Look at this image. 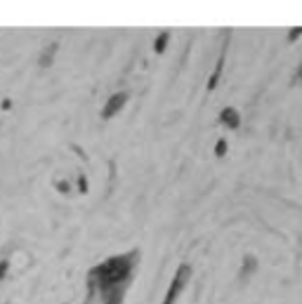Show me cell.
<instances>
[{"label":"cell","mask_w":302,"mask_h":304,"mask_svg":"<svg viewBox=\"0 0 302 304\" xmlns=\"http://www.w3.org/2000/svg\"><path fill=\"white\" fill-rule=\"evenodd\" d=\"M189 278H191V267L189 264H179L177 271H175V276H173V280H170V288H168L166 297H163V302L160 304H175L177 302V297L182 295V290L189 286Z\"/></svg>","instance_id":"2"},{"label":"cell","mask_w":302,"mask_h":304,"mask_svg":"<svg viewBox=\"0 0 302 304\" xmlns=\"http://www.w3.org/2000/svg\"><path fill=\"white\" fill-rule=\"evenodd\" d=\"M57 48H59V45L52 43L50 45V50H45L43 55H40V66H50V61H52V55L57 52Z\"/></svg>","instance_id":"9"},{"label":"cell","mask_w":302,"mask_h":304,"mask_svg":"<svg viewBox=\"0 0 302 304\" xmlns=\"http://www.w3.org/2000/svg\"><path fill=\"white\" fill-rule=\"evenodd\" d=\"M224 153H227V139H217V144H215V156H217V158H222Z\"/></svg>","instance_id":"10"},{"label":"cell","mask_w":302,"mask_h":304,"mask_svg":"<svg viewBox=\"0 0 302 304\" xmlns=\"http://www.w3.org/2000/svg\"><path fill=\"white\" fill-rule=\"evenodd\" d=\"M78 191H80V194H85V191H87V179L83 175L78 177Z\"/></svg>","instance_id":"13"},{"label":"cell","mask_w":302,"mask_h":304,"mask_svg":"<svg viewBox=\"0 0 302 304\" xmlns=\"http://www.w3.org/2000/svg\"><path fill=\"white\" fill-rule=\"evenodd\" d=\"M220 123L227 125L229 130H239L241 128V113L234 109V106H227V109L220 111Z\"/></svg>","instance_id":"5"},{"label":"cell","mask_w":302,"mask_h":304,"mask_svg":"<svg viewBox=\"0 0 302 304\" xmlns=\"http://www.w3.org/2000/svg\"><path fill=\"white\" fill-rule=\"evenodd\" d=\"M258 269V260H255V255H246L243 257V271H241V276L246 278V276H250Z\"/></svg>","instance_id":"8"},{"label":"cell","mask_w":302,"mask_h":304,"mask_svg":"<svg viewBox=\"0 0 302 304\" xmlns=\"http://www.w3.org/2000/svg\"><path fill=\"white\" fill-rule=\"evenodd\" d=\"M137 264H140V250H130V252L109 257L102 264L92 267L87 274V299H92L95 292L102 295L111 288H128L130 280L135 278Z\"/></svg>","instance_id":"1"},{"label":"cell","mask_w":302,"mask_h":304,"mask_svg":"<svg viewBox=\"0 0 302 304\" xmlns=\"http://www.w3.org/2000/svg\"><path fill=\"white\" fill-rule=\"evenodd\" d=\"M227 40H224L222 50H220V55H217V61H215V71H213V76L208 78V90H215L217 83H220V76H222V68H224V59H227Z\"/></svg>","instance_id":"4"},{"label":"cell","mask_w":302,"mask_h":304,"mask_svg":"<svg viewBox=\"0 0 302 304\" xmlns=\"http://www.w3.org/2000/svg\"><path fill=\"white\" fill-rule=\"evenodd\" d=\"M295 83L297 85H302V64L297 66V73H295Z\"/></svg>","instance_id":"15"},{"label":"cell","mask_w":302,"mask_h":304,"mask_svg":"<svg viewBox=\"0 0 302 304\" xmlns=\"http://www.w3.org/2000/svg\"><path fill=\"white\" fill-rule=\"evenodd\" d=\"M7 269H10V262H7V260H0V280L7 276Z\"/></svg>","instance_id":"12"},{"label":"cell","mask_w":302,"mask_h":304,"mask_svg":"<svg viewBox=\"0 0 302 304\" xmlns=\"http://www.w3.org/2000/svg\"><path fill=\"white\" fill-rule=\"evenodd\" d=\"M125 290H128V288H125V286H121V288H111V290L102 292L99 297H102V302H104V304H123Z\"/></svg>","instance_id":"6"},{"label":"cell","mask_w":302,"mask_h":304,"mask_svg":"<svg viewBox=\"0 0 302 304\" xmlns=\"http://www.w3.org/2000/svg\"><path fill=\"white\" fill-rule=\"evenodd\" d=\"M57 189H59L62 194H68V191H71V186H68L66 182H57Z\"/></svg>","instance_id":"14"},{"label":"cell","mask_w":302,"mask_h":304,"mask_svg":"<svg viewBox=\"0 0 302 304\" xmlns=\"http://www.w3.org/2000/svg\"><path fill=\"white\" fill-rule=\"evenodd\" d=\"M297 38H302V26H297V29H293V31H288V43H290V45L295 43Z\"/></svg>","instance_id":"11"},{"label":"cell","mask_w":302,"mask_h":304,"mask_svg":"<svg viewBox=\"0 0 302 304\" xmlns=\"http://www.w3.org/2000/svg\"><path fill=\"white\" fill-rule=\"evenodd\" d=\"M128 99H130L128 92H116V95H111V97H109V102L104 104V109H102V118H104V121H111L118 111L125 106V102H128Z\"/></svg>","instance_id":"3"},{"label":"cell","mask_w":302,"mask_h":304,"mask_svg":"<svg viewBox=\"0 0 302 304\" xmlns=\"http://www.w3.org/2000/svg\"><path fill=\"white\" fill-rule=\"evenodd\" d=\"M168 43H170V31H160L158 38H156V43H154V52L156 55H163L168 48Z\"/></svg>","instance_id":"7"}]
</instances>
